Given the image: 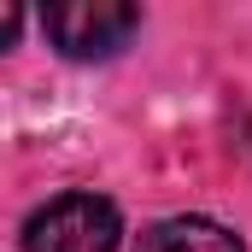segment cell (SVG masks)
I'll list each match as a JSON object with an SVG mask.
<instances>
[{
  "label": "cell",
  "instance_id": "6da1fadb",
  "mask_svg": "<svg viewBox=\"0 0 252 252\" xmlns=\"http://www.w3.org/2000/svg\"><path fill=\"white\" fill-rule=\"evenodd\" d=\"M24 252H118V205L100 193H59L24 223Z\"/></svg>",
  "mask_w": 252,
  "mask_h": 252
},
{
  "label": "cell",
  "instance_id": "7a4b0ae2",
  "mask_svg": "<svg viewBox=\"0 0 252 252\" xmlns=\"http://www.w3.org/2000/svg\"><path fill=\"white\" fill-rule=\"evenodd\" d=\"M41 24L64 59H112L141 30V12L124 0H64V6H47Z\"/></svg>",
  "mask_w": 252,
  "mask_h": 252
},
{
  "label": "cell",
  "instance_id": "3957f363",
  "mask_svg": "<svg viewBox=\"0 0 252 252\" xmlns=\"http://www.w3.org/2000/svg\"><path fill=\"white\" fill-rule=\"evenodd\" d=\"M135 252H247V247H241V235H229L211 217H164L141 235Z\"/></svg>",
  "mask_w": 252,
  "mask_h": 252
}]
</instances>
